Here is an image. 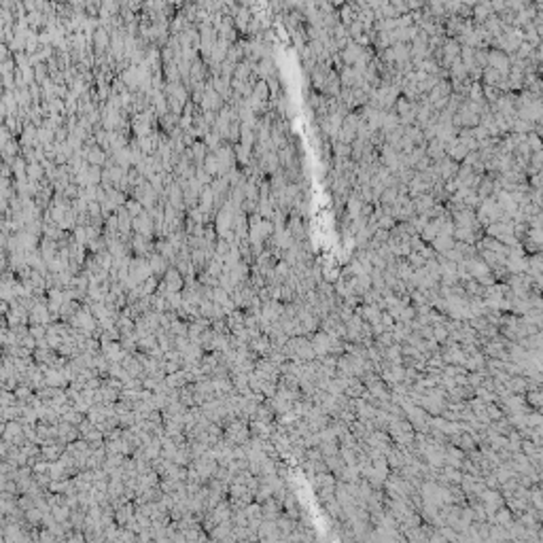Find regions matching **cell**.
Returning a JSON list of instances; mask_svg holds the SVG:
<instances>
[{
  "label": "cell",
  "instance_id": "6da1fadb",
  "mask_svg": "<svg viewBox=\"0 0 543 543\" xmlns=\"http://www.w3.org/2000/svg\"><path fill=\"white\" fill-rule=\"evenodd\" d=\"M134 518V509L130 503H125V505H117V512H115V520L119 524H127Z\"/></svg>",
  "mask_w": 543,
  "mask_h": 543
}]
</instances>
